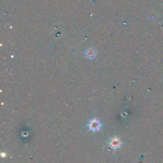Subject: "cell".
<instances>
[{
  "label": "cell",
  "mask_w": 163,
  "mask_h": 163,
  "mask_svg": "<svg viewBox=\"0 0 163 163\" xmlns=\"http://www.w3.org/2000/svg\"><path fill=\"white\" fill-rule=\"evenodd\" d=\"M88 125L89 129H90V130L93 131H98L101 129V124L98 120L93 119L89 122Z\"/></svg>",
  "instance_id": "cell-1"
},
{
  "label": "cell",
  "mask_w": 163,
  "mask_h": 163,
  "mask_svg": "<svg viewBox=\"0 0 163 163\" xmlns=\"http://www.w3.org/2000/svg\"><path fill=\"white\" fill-rule=\"evenodd\" d=\"M96 50H95V49L93 48H90L87 49V50L85 51V57L88 58L89 59H94V58L96 57Z\"/></svg>",
  "instance_id": "cell-2"
},
{
  "label": "cell",
  "mask_w": 163,
  "mask_h": 163,
  "mask_svg": "<svg viewBox=\"0 0 163 163\" xmlns=\"http://www.w3.org/2000/svg\"><path fill=\"white\" fill-rule=\"evenodd\" d=\"M110 145L113 149H117L121 146V141L117 138H114L110 142Z\"/></svg>",
  "instance_id": "cell-3"
}]
</instances>
